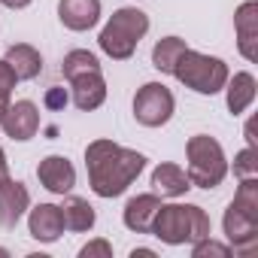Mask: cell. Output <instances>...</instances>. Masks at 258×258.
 Wrapping results in <instances>:
<instances>
[{
  "instance_id": "1",
  "label": "cell",
  "mask_w": 258,
  "mask_h": 258,
  "mask_svg": "<svg viewBox=\"0 0 258 258\" xmlns=\"http://www.w3.org/2000/svg\"><path fill=\"white\" fill-rule=\"evenodd\" d=\"M146 155L137 149L118 146L115 140H91L85 146V170H88V185L97 198L112 201L121 198L127 188H131L140 173L146 170Z\"/></svg>"
},
{
  "instance_id": "2",
  "label": "cell",
  "mask_w": 258,
  "mask_h": 258,
  "mask_svg": "<svg viewBox=\"0 0 258 258\" xmlns=\"http://www.w3.org/2000/svg\"><path fill=\"white\" fill-rule=\"evenodd\" d=\"M152 22L143 10L137 7H118L112 10V16L106 19V25L97 34V46L106 58L112 61H131L140 40H146Z\"/></svg>"
},
{
  "instance_id": "3",
  "label": "cell",
  "mask_w": 258,
  "mask_h": 258,
  "mask_svg": "<svg viewBox=\"0 0 258 258\" xmlns=\"http://www.w3.org/2000/svg\"><path fill=\"white\" fill-rule=\"evenodd\" d=\"M152 234L164 246H185V243H195L201 237H210L213 222H210L207 210L198 204H176V201L164 204L161 201L155 222H152Z\"/></svg>"
},
{
  "instance_id": "4",
  "label": "cell",
  "mask_w": 258,
  "mask_h": 258,
  "mask_svg": "<svg viewBox=\"0 0 258 258\" xmlns=\"http://www.w3.org/2000/svg\"><path fill=\"white\" fill-rule=\"evenodd\" d=\"M185 173L191 188H219L228 176V155L222 143L210 134H195L185 143Z\"/></svg>"
},
{
  "instance_id": "5",
  "label": "cell",
  "mask_w": 258,
  "mask_h": 258,
  "mask_svg": "<svg viewBox=\"0 0 258 258\" xmlns=\"http://www.w3.org/2000/svg\"><path fill=\"white\" fill-rule=\"evenodd\" d=\"M228 76H231V70L219 55H207V52H198L191 46L179 55V61L173 67V79L179 85H185L188 91L204 94V97L222 94Z\"/></svg>"
},
{
  "instance_id": "6",
  "label": "cell",
  "mask_w": 258,
  "mask_h": 258,
  "mask_svg": "<svg viewBox=\"0 0 258 258\" xmlns=\"http://www.w3.org/2000/svg\"><path fill=\"white\" fill-rule=\"evenodd\" d=\"M176 112V97L164 82H146L134 94V118L143 127H164Z\"/></svg>"
},
{
  "instance_id": "7",
  "label": "cell",
  "mask_w": 258,
  "mask_h": 258,
  "mask_svg": "<svg viewBox=\"0 0 258 258\" xmlns=\"http://www.w3.org/2000/svg\"><path fill=\"white\" fill-rule=\"evenodd\" d=\"M222 234L234 255H252L258 246V222L249 219L246 213H240L234 204H228V210L222 216Z\"/></svg>"
},
{
  "instance_id": "8",
  "label": "cell",
  "mask_w": 258,
  "mask_h": 258,
  "mask_svg": "<svg viewBox=\"0 0 258 258\" xmlns=\"http://www.w3.org/2000/svg\"><path fill=\"white\" fill-rule=\"evenodd\" d=\"M40 124H43V115H40V106L34 100H16V103H10L4 121H0L4 134L10 140H16V143H31L40 134Z\"/></svg>"
},
{
  "instance_id": "9",
  "label": "cell",
  "mask_w": 258,
  "mask_h": 258,
  "mask_svg": "<svg viewBox=\"0 0 258 258\" xmlns=\"http://www.w3.org/2000/svg\"><path fill=\"white\" fill-rule=\"evenodd\" d=\"M37 179L49 195L64 198L76 188V167L67 155H46L37 164Z\"/></svg>"
},
{
  "instance_id": "10",
  "label": "cell",
  "mask_w": 258,
  "mask_h": 258,
  "mask_svg": "<svg viewBox=\"0 0 258 258\" xmlns=\"http://www.w3.org/2000/svg\"><path fill=\"white\" fill-rule=\"evenodd\" d=\"M234 37L243 61H258V0H246L234 10Z\"/></svg>"
},
{
  "instance_id": "11",
  "label": "cell",
  "mask_w": 258,
  "mask_h": 258,
  "mask_svg": "<svg viewBox=\"0 0 258 258\" xmlns=\"http://www.w3.org/2000/svg\"><path fill=\"white\" fill-rule=\"evenodd\" d=\"M31 210V191L22 179H0V225L13 231Z\"/></svg>"
},
{
  "instance_id": "12",
  "label": "cell",
  "mask_w": 258,
  "mask_h": 258,
  "mask_svg": "<svg viewBox=\"0 0 258 258\" xmlns=\"http://www.w3.org/2000/svg\"><path fill=\"white\" fill-rule=\"evenodd\" d=\"M100 16H103L100 0H58V19L73 34H85L97 28Z\"/></svg>"
},
{
  "instance_id": "13",
  "label": "cell",
  "mask_w": 258,
  "mask_h": 258,
  "mask_svg": "<svg viewBox=\"0 0 258 258\" xmlns=\"http://www.w3.org/2000/svg\"><path fill=\"white\" fill-rule=\"evenodd\" d=\"M70 100L79 112H94L106 103V79H103V70H94V73H85V76H76L70 79Z\"/></svg>"
},
{
  "instance_id": "14",
  "label": "cell",
  "mask_w": 258,
  "mask_h": 258,
  "mask_svg": "<svg viewBox=\"0 0 258 258\" xmlns=\"http://www.w3.org/2000/svg\"><path fill=\"white\" fill-rule=\"evenodd\" d=\"M28 234L37 243H55L64 234V216L58 204H37L28 210Z\"/></svg>"
},
{
  "instance_id": "15",
  "label": "cell",
  "mask_w": 258,
  "mask_h": 258,
  "mask_svg": "<svg viewBox=\"0 0 258 258\" xmlns=\"http://www.w3.org/2000/svg\"><path fill=\"white\" fill-rule=\"evenodd\" d=\"M158 207H161V198L155 191H143V195L127 198V204L121 210L124 228L134 231V234H152V222H155Z\"/></svg>"
},
{
  "instance_id": "16",
  "label": "cell",
  "mask_w": 258,
  "mask_h": 258,
  "mask_svg": "<svg viewBox=\"0 0 258 258\" xmlns=\"http://www.w3.org/2000/svg\"><path fill=\"white\" fill-rule=\"evenodd\" d=\"M222 91H225L228 112L231 115H243L255 103V97H258V79L249 70H237L234 76H228V82H225Z\"/></svg>"
},
{
  "instance_id": "17",
  "label": "cell",
  "mask_w": 258,
  "mask_h": 258,
  "mask_svg": "<svg viewBox=\"0 0 258 258\" xmlns=\"http://www.w3.org/2000/svg\"><path fill=\"white\" fill-rule=\"evenodd\" d=\"M188 188H191V182H188L185 167H179V164H173V161H161V164L152 170V191H155L158 198L176 201V198H182Z\"/></svg>"
},
{
  "instance_id": "18",
  "label": "cell",
  "mask_w": 258,
  "mask_h": 258,
  "mask_svg": "<svg viewBox=\"0 0 258 258\" xmlns=\"http://www.w3.org/2000/svg\"><path fill=\"white\" fill-rule=\"evenodd\" d=\"M4 58H7V64L16 70L19 82H31V79H37V76L43 73V55H40V49L31 46V43H13Z\"/></svg>"
},
{
  "instance_id": "19",
  "label": "cell",
  "mask_w": 258,
  "mask_h": 258,
  "mask_svg": "<svg viewBox=\"0 0 258 258\" xmlns=\"http://www.w3.org/2000/svg\"><path fill=\"white\" fill-rule=\"evenodd\" d=\"M61 207V216H64V231H73V234H88L94 225H97V213L94 207L79 198V195H64V204Z\"/></svg>"
},
{
  "instance_id": "20",
  "label": "cell",
  "mask_w": 258,
  "mask_h": 258,
  "mask_svg": "<svg viewBox=\"0 0 258 258\" xmlns=\"http://www.w3.org/2000/svg\"><path fill=\"white\" fill-rule=\"evenodd\" d=\"M188 49V43L182 40V37H161L155 46H152V67L158 70V73H164V76H173V67H176V61H179V55Z\"/></svg>"
},
{
  "instance_id": "21",
  "label": "cell",
  "mask_w": 258,
  "mask_h": 258,
  "mask_svg": "<svg viewBox=\"0 0 258 258\" xmlns=\"http://www.w3.org/2000/svg\"><path fill=\"white\" fill-rule=\"evenodd\" d=\"M94 70H100V61H97V55L88 52V49H70V52L64 55V61H61V73H64L67 82L76 79V76L94 73Z\"/></svg>"
},
{
  "instance_id": "22",
  "label": "cell",
  "mask_w": 258,
  "mask_h": 258,
  "mask_svg": "<svg viewBox=\"0 0 258 258\" xmlns=\"http://www.w3.org/2000/svg\"><path fill=\"white\" fill-rule=\"evenodd\" d=\"M240 213H246L249 219L258 222V176H246V179H237V191H234V201H231Z\"/></svg>"
},
{
  "instance_id": "23",
  "label": "cell",
  "mask_w": 258,
  "mask_h": 258,
  "mask_svg": "<svg viewBox=\"0 0 258 258\" xmlns=\"http://www.w3.org/2000/svg\"><path fill=\"white\" fill-rule=\"evenodd\" d=\"M228 173H234V179H246V176H258V149L246 146L234 155V164L228 161Z\"/></svg>"
},
{
  "instance_id": "24",
  "label": "cell",
  "mask_w": 258,
  "mask_h": 258,
  "mask_svg": "<svg viewBox=\"0 0 258 258\" xmlns=\"http://www.w3.org/2000/svg\"><path fill=\"white\" fill-rule=\"evenodd\" d=\"M188 246H191V258H228V255H234L231 246L213 240V234L210 237H201V240H195Z\"/></svg>"
},
{
  "instance_id": "25",
  "label": "cell",
  "mask_w": 258,
  "mask_h": 258,
  "mask_svg": "<svg viewBox=\"0 0 258 258\" xmlns=\"http://www.w3.org/2000/svg\"><path fill=\"white\" fill-rule=\"evenodd\" d=\"M79 258H112V243L106 237H94L79 249Z\"/></svg>"
},
{
  "instance_id": "26",
  "label": "cell",
  "mask_w": 258,
  "mask_h": 258,
  "mask_svg": "<svg viewBox=\"0 0 258 258\" xmlns=\"http://www.w3.org/2000/svg\"><path fill=\"white\" fill-rule=\"evenodd\" d=\"M16 85H19V76H16V70L7 64V58H0V97H13Z\"/></svg>"
},
{
  "instance_id": "27",
  "label": "cell",
  "mask_w": 258,
  "mask_h": 258,
  "mask_svg": "<svg viewBox=\"0 0 258 258\" xmlns=\"http://www.w3.org/2000/svg\"><path fill=\"white\" fill-rule=\"evenodd\" d=\"M67 100H70L67 88L55 85V88H49V91H46V100H43V103H46L49 109H55V112H58V109H64V106H67Z\"/></svg>"
},
{
  "instance_id": "28",
  "label": "cell",
  "mask_w": 258,
  "mask_h": 258,
  "mask_svg": "<svg viewBox=\"0 0 258 258\" xmlns=\"http://www.w3.org/2000/svg\"><path fill=\"white\" fill-rule=\"evenodd\" d=\"M34 4V0H0V7H7V10H28Z\"/></svg>"
},
{
  "instance_id": "29",
  "label": "cell",
  "mask_w": 258,
  "mask_h": 258,
  "mask_svg": "<svg viewBox=\"0 0 258 258\" xmlns=\"http://www.w3.org/2000/svg\"><path fill=\"white\" fill-rule=\"evenodd\" d=\"M246 146L258 149V137H255V121H246Z\"/></svg>"
},
{
  "instance_id": "30",
  "label": "cell",
  "mask_w": 258,
  "mask_h": 258,
  "mask_svg": "<svg viewBox=\"0 0 258 258\" xmlns=\"http://www.w3.org/2000/svg\"><path fill=\"white\" fill-rule=\"evenodd\" d=\"M7 176H10V161H7L4 146H0V179H7Z\"/></svg>"
},
{
  "instance_id": "31",
  "label": "cell",
  "mask_w": 258,
  "mask_h": 258,
  "mask_svg": "<svg viewBox=\"0 0 258 258\" xmlns=\"http://www.w3.org/2000/svg\"><path fill=\"white\" fill-rule=\"evenodd\" d=\"M131 258H155V252H152V249H134Z\"/></svg>"
},
{
  "instance_id": "32",
  "label": "cell",
  "mask_w": 258,
  "mask_h": 258,
  "mask_svg": "<svg viewBox=\"0 0 258 258\" xmlns=\"http://www.w3.org/2000/svg\"><path fill=\"white\" fill-rule=\"evenodd\" d=\"M10 97H0V121H4V115H7V109H10Z\"/></svg>"
},
{
  "instance_id": "33",
  "label": "cell",
  "mask_w": 258,
  "mask_h": 258,
  "mask_svg": "<svg viewBox=\"0 0 258 258\" xmlns=\"http://www.w3.org/2000/svg\"><path fill=\"white\" fill-rule=\"evenodd\" d=\"M7 255H10V252H7V249H0V258H7Z\"/></svg>"
}]
</instances>
